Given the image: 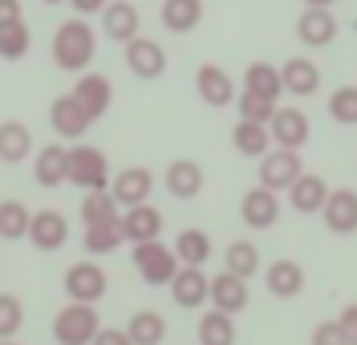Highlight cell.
I'll list each match as a JSON object with an SVG mask.
<instances>
[{
    "instance_id": "4fadbf2b",
    "label": "cell",
    "mask_w": 357,
    "mask_h": 345,
    "mask_svg": "<svg viewBox=\"0 0 357 345\" xmlns=\"http://www.w3.org/2000/svg\"><path fill=\"white\" fill-rule=\"evenodd\" d=\"M66 240H69V220L57 211V207H41V211H33L29 244H33L37 252H57V248H66Z\"/></svg>"
},
{
    "instance_id": "ab89813d",
    "label": "cell",
    "mask_w": 357,
    "mask_h": 345,
    "mask_svg": "<svg viewBox=\"0 0 357 345\" xmlns=\"http://www.w3.org/2000/svg\"><path fill=\"white\" fill-rule=\"evenodd\" d=\"M21 329H24V305L13 293H0V342L17 337Z\"/></svg>"
},
{
    "instance_id": "d4e9b609",
    "label": "cell",
    "mask_w": 357,
    "mask_h": 345,
    "mask_svg": "<svg viewBox=\"0 0 357 345\" xmlns=\"http://www.w3.org/2000/svg\"><path fill=\"white\" fill-rule=\"evenodd\" d=\"M264 284L276 300H292L305 293V268L296 260H272L264 268Z\"/></svg>"
},
{
    "instance_id": "ffe728a7",
    "label": "cell",
    "mask_w": 357,
    "mask_h": 345,
    "mask_svg": "<svg viewBox=\"0 0 357 345\" xmlns=\"http://www.w3.org/2000/svg\"><path fill=\"white\" fill-rule=\"evenodd\" d=\"M122 231L130 244H146V240H162V211L155 204H134L122 207Z\"/></svg>"
},
{
    "instance_id": "8d00e7d4",
    "label": "cell",
    "mask_w": 357,
    "mask_h": 345,
    "mask_svg": "<svg viewBox=\"0 0 357 345\" xmlns=\"http://www.w3.org/2000/svg\"><path fill=\"white\" fill-rule=\"evenodd\" d=\"M329 118L337 126H357V86H337L329 93Z\"/></svg>"
},
{
    "instance_id": "30bf717a",
    "label": "cell",
    "mask_w": 357,
    "mask_h": 345,
    "mask_svg": "<svg viewBox=\"0 0 357 345\" xmlns=\"http://www.w3.org/2000/svg\"><path fill=\"white\" fill-rule=\"evenodd\" d=\"M280 211H284V199L276 195V191H268V187H252L244 191V199H240V220H244V228L252 231H264L272 228L276 220H280Z\"/></svg>"
},
{
    "instance_id": "f35d334b",
    "label": "cell",
    "mask_w": 357,
    "mask_h": 345,
    "mask_svg": "<svg viewBox=\"0 0 357 345\" xmlns=\"http://www.w3.org/2000/svg\"><path fill=\"white\" fill-rule=\"evenodd\" d=\"M236 110H240V118L244 122H260V126H268L272 122V114H276V102H268V98H260V93H240L236 98Z\"/></svg>"
},
{
    "instance_id": "b9f144b4",
    "label": "cell",
    "mask_w": 357,
    "mask_h": 345,
    "mask_svg": "<svg viewBox=\"0 0 357 345\" xmlns=\"http://www.w3.org/2000/svg\"><path fill=\"white\" fill-rule=\"evenodd\" d=\"M337 329H341V342H345V345H357V300L341 309V317H337Z\"/></svg>"
},
{
    "instance_id": "d6986e66",
    "label": "cell",
    "mask_w": 357,
    "mask_h": 345,
    "mask_svg": "<svg viewBox=\"0 0 357 345\" xmlns=\"http://www.w3.org/2000/svg\"><path fill=\"white\" fill-rule=\"evenodd\" d=\"M248 300H252V293H248V280L236 273H215L211 276V309H220V313H244Z\"/></svg>"
},
{
    "instance_id": "cb8c5ba5",
    "label": "cell",
    "mask_w": 357,
    "mask_h": 345,
    "mask_svg": "<svg viewBox=\"0 0 357 345\" xmlns=\"http://www.w3.org/2000/svg\"><path fill=\"white\" fill-rule=\"evenodd\" d=\"M280 82H284V93H292V98H312L321 90V66L312 57H289L280 66Z\"/></svg>"
},
{
    "instance_id": "44dd1931",
    "label": "cell",
    "mask_w": 357,
    "mask_h": 345,
    "mask_svg": "<svg viewBox=\"0 0 357 345\" xmlns=\"http://www.w3.org/2000/svg\"><path fill=\"white\" fill-rule=\"evenodd\" d=\"M329 191H333V187L325 183L321 175L305 171V175L284 191V199H289V207L292 211H301V215H321V207H325V199H329Z\"/></svg>"
},
{
    "instance_id": "d6a6232c",
    "label": "cell",
    "mask_w": 357,
    "mask_h": 345,
    "mask_svg": "<svg viewBox=\"0 0 357 345\" xmlns=\"http://www.w3.org/2000/svg\"><path fill=\"white\" fill-rule=\"evenodd\" d=\"M126 240V231H122V215L118 220H106V224H89L82 231V244H86L89 256H110L118 252V244Z\"/></svg>"
},
{
    "instance_id": "e0dca14e",
    "label": "cell",
    "mask_w": 357,
    "mask_h": 345,
    "mask_svg": "<svg viewBox=\"0 0 357 345\" xmlns=\"http://www.w3.org/2000/svg\"><path fill=\"white\" fill-rule=\"evenodd\" d=\"M73 98L82 102V110H86L93 122L110 110V102H114V86H110V77H102V73H77V82H73Z\"/></svg>"
},
{
    "instance_id": "52a82bcc",
    "label": "cell",
    "mask_w": 357,
    "mask_h": 345,
    "mask_svg": "<svg viewBox=\"0 0 357 345\" xmlns=\"http://www.w3.org/2000/svg\"><path fill=\"white\" fill-rule=\"evenodd\" d=\"M61 289H66L69 300L98 305V300L106 297V273H102V264H93V260H77V264H69L66 268Z\"/></svg>"
},
{
    "instance_id": "e575fe53",
    "label": "cell",
    "mask_w": 357,
    "mask_h": 345,
    "mask_svg": "<svg viewBox=\"0 0 357 345\" xmlns=\"http://www.w3.org/2000/svg\"><path fill=\"white\" fill-rule=\"evenodd\" d=\"M33 211L21 199H0V240H29Z\"/></svg>"
},
{
    "instance_id": "1f68e13d",
    "label": "cell",
    "mask_w": 357,
    "mask_h": 345,
    "mask_svg": "<svg viewBox=\"0 0 357 345\" xmlns=\"http://www.w3.org/2000/svg\"><path fill=\"white\" fill-rule=\"evenodd\" d=\"M175 256H178V264H191V268H203L207 260H211V236L199 228H183L175 236Z\"/></svg>"
},
{
    "instance_id": "8992f818",
    "label": "cell",
    "mask_w": 357,
    "mask_h": 345,
    "mask_svg": "<svg viewBox=\"0 0 357 345\" xmlns=\"http://www.w3.org/2000/svg\"><path fill=\"white\" fill-rule=\"evenodd\" d=\"M268 135L272 146H284V151H305L312 138V122L301 106H276V114L268 122Z\"/></svg>"
},
{
    "instance_id": "4316f807",
    "label": "cell",
    "mask_w": 357,
    "mask_h": 345,
    "mask_svg": "<svg viewBox=\"0 0 357 345\" xmlns=\"http://www.w3.org/2000/svg\"><path fill=\"white\" fill-rule=\"evenodd\" d=\"M158 21L167 33H195L203 21V0H162V8H158Z\"/></svg>"
},
{
    "instance_id": "bcb514c9",
    "label": "cell",
    "mask_w": 357,
    "mask_h": 345,
    "mask_svg": "<svg viewBox=\"0 0 357 345\" xmlns=\"http://www.w3.org/2000/svg\"><path fill=\"white\" fill-rule=\"evenodd\" d=\"M337 0H305V8H333Z\"/></svg>"
},
{
    "instance_id": "ac0fdd59",
    "label": "cell",
    "mask_w": 357,
    "mask_h": 345,
    "mask_svg": "<svg viewBox=\"0 0 357 345\" xmlns=\"http://www.w3.org/2000/svg\"><path fill=\"white\" fill-rule=\"evenodd\" d=\"M337 37V17L333 8H305L301 17H296V41L309 49H325L333 45Z\"/></svg>"
},
{
    "instance_id": "7bdbcfd3",
    "label": "cell",
    "mask_w": 357,
    "mask_h": 345,
    "mask_svg": "<svg viewBox=\"0 0 357 345\" xmlns=\"http://www.w3.org/2000/svg\"><path fill=\"white\" fill-rule=\"evenodd\" d=\"M24 21V4L21 0H0V29H13Z\"/></svg>"
},
{
    "instance_id": "f1b7e54d",
    "label": "cell",
    "mask_w": 357,
    "mask_h": 345,
    "mask_svg": "<svg viewBox=\"0 0 357 345\" xmlns=\"http://www.w3.org/2000/svg\"><path fill=\"white\" fill-rule=\"evenodd\" d=\"M244 90L260 93V98H268V102H280V93H284L280 69L272 66V61H252V66L244 69Z\"/></svg>"
},
{
    "instance_id": "60d3db41",
    "label": "cell",
    "mask_w": 357,
    "mask_h": 345,
    "mask_svg": "<svg viewBox=\"0 0 357 345\" xmlns=\"http://www.w3.org/2000/svg\"><path fill=\"white\" fill-rule=\"evenodd\" d=\"M309 345H345V342H341V329H337V321H317V325H312Z\"/></svg>"
},
{
    "instance_id": "ee69618b",
    "label": "cell",
    "mask_w": 357,
    "mask_h": 345,
    "mask_svg": "<svg viewBox=\"0 0 357 345\" xmlns=\"http://www.w3.org/2000/svg\"><path fill=\"white\" fill-rule=\"evenodd\" d=\"M66 4L73 8V17H102V8L110 0H66Z\"/></svg>"
},
{
    "instance_id": "f546056e",
    "label": "cell",
    "mask_w": 357,
    "mask_h": 345,
    "mask_svg": "<svg viewBox=\"0 0 357 345\" xmlns=\"http://www.w3.org/2000/svg\"><path fill=\"white\" fill-rule=\"evenodd\" d=\"M126 333H130L134 345H162L167 342V317L158 309H138L126 321Z\"/></svg>"
},
{
    "instance_id": "5bb4252c",
    "label": "cell",
    "mask_w": 357,
    "mask_h": 345,
    "mask_svg": "<svg viewBox=\"0 0 357 345\" xmlns=\"http://www.w3.org/2000/svg\"><path fill=\"white\" fill-rule=\"evenodd\" d=\"M33 179L45 191L69 183V146L66 142H49L41 151H33Z\"/></svg>"
},
{
    "instance_id": "484cf974",
    "label": "cell",
    "mask_w": 357,
    "mask_h": 345,
    "mask_svg": "<svg viewBox=\"0 0 357 345\" xmlns=\"http://www.w3.org/2000/svg\"><path fill=\"white\" fill-rule=\"evenodd\" d=\"M24 159H33V130L24 122H17V118L0 122V162L21 167Z\"/></svg>"
},
{
    "instance_id": "d590c367",
    "label": "cell",
    "mask_w": 357,
    "mask_h": 345,
    "mask_svg": "<svg viewBox=\"0 0 357 345\" xmlns=\"http://www.w3.org/2000/svg\"><path fill=\"white\" fill-rule=\"evenodd\" d=\"M122 211H118V199H114L110 191H86V199H82V224H106V220H118Z\"/></svg>"
},
{
    "instance_id": "2e32d148",
    "label": "cell",
    "mask_w": 357,
    "mask_h": 345,
    "mask_svg": "<svg viewBox=\"0 0 357 345\" xmlns=\"http://www.w3.org/2000/svg\"><path fill=\"white\" fill-rule=\"evenodd\" d=\"M151 191H155V175L146 167H122L114 175V187H110V195L118 199V207L151 204Z\"/></svg>"
},
{
    "instance_id": "7402d4cb",
    "label": "cell",
    "mask_w": 357,
    "mask_h": 345,
    "mask_svg": "<svg viewBox=\"0 0 357 345\" xmlns=\"http://www.w3.org/2000/svg\"><path fill=\"white\" fill-rule=\"evenodd\" d=\"M138 24H142V17H138V8L130 0H110L102 8V37H110L118 45H126V41L138 37Z\"/></svg>"
},
{
    "instance_id": "ba28073f",
    "label": "cell",
    "mask_w": 357,
    "mask_h": 345,
    "mask_svg": "<svg viewBox=\"0 0 357 345\" xmlns=\"http://www.w3.org/2000/svg\"><path fill=\"white\" fill-rule=\"evenodd\" d=\"M122 61H126V69H130L134 77L155 82V77H162V73H167V49L158 45L155 37H142V33H138L134 41H126Z\"/></svg>"
},
{
    "instance_id": "9a60e30c",
    "label": "cell",
    "mask_w": 357,
    "mask_h": 345,
    "mask_svg": "<svg viewBox=\"0 0 357 345\" xmlns=\"http://www.w3.org/2000/svg\"><path fill=\"white\" fill-rule=\"evenodd\" d=\"M321 220L333 236H354L357 231V191L354 187H337L321 207Z\"/></svg>"
},
{
    "instance_id": "3957f363",
    "label": "cell",
    "mask_w": 357,
    "mask_h": 345,
    "mask_svg": "<svg viewBox=\"0 0 357 345\" xmlns=\"http://www.w3.org/2000/svg\"><path fill=\"white\" fill-rule=\"evenodd\" d=\"M69 183L77 191H110V159H106V151H98L89 142H73L69 146Z\"/></svg>"
},
{
    "instance_id": "8fae6325",
    "label": "cell",
    "mask_w": 357,
    "mask_h": 345,
    "mask_svg": "<svg viewBox=\"0 0 357 345\" xmlns=\"http://www.w3.org/2000/svg\"><path fill=\"white\" fill-rule=\"evenodd\" d=\"M195 93H199V102H207L211 110H223V106H236V82H231V73L215 61H207V66L195 69Z\"/></svg>"
},
{
    "instance_id": "6da1fadb",
    "label": "cell",
    "mask_w": 357,
    "mask_h": 345,
    "mask_svg": "<svg viewBox=\"0 0 357 345\" xmlns=\"http://www.w3.org/2000/svg\"><path fill=\"white\" fill-rule=\"evenodd\" d=\"M53 66L66 69V73H82L89 69V61L98 57V33H93V24L86 17H69V21L57 24V33H53Z\"/></svg>"
},
{
    "instance_id": "277c9868",
    "label": "cell",
    "mask_w": 357,
    "mask_h": 345,
    "mask_svg": "<svg viewBox=\"0 0 357 345\" xmlns=\"http://www.w3.org/2000/svg\"><path fill=\"white\" fill-rule=\"evenodd\" d=\"M134 268L146 284H171V276L178 273V256L171 244L162 240H146V244H134Z\"/></svg>"
},
{
    "instance_id": "7dc6e473",
    "label": "cell",
    "mask_w": 357,
    "mask_h": 345,
    "mask_svg": "<svg viewBox=\"0 0 357 345\" xmlns=\"http://www.w3.org/2000/svg\"><path fill=\"white\" fill-rule=\"evenodd\" d=\"M0 345H21V342H17V337H4V342H0Z\"/></svg>"
},
{
    "instance_id": "83f0119b",
    "label": "cell",
    "mask_w": 357,
    "mask_h": 345,
    "mask_svg": "<svg viewBox=\"0 0 357 345\" xmlns=\"http://www.w3.org/2000/svg\"><path fill=\"white\" fill-rule=\"evenodd\" d=\"M195 337H199V345H236V317L220 313V309H207V313H199Z\"/></svg>"
},
{
    "instance_id": "7c38bea8",
    "label": "cell",
    "mask_w": 357,
    "mask_h": 345,
    "mask_svg": "<svg viewBox=\"0 0 357 345\" xmlns=\"http://www.w3.org/2000/svg\"><path fill=\"white\" fill-rule=\"evenodd\" d=\"M171 300L178 309H203L211 300V276L203 268H191V264H178V273L171 276Z\"/></svg>"
},
{
    "instance_id": "f6af8a7d",
    "label": "cell",
    "mask_w": 357,
    "mask_h": 345,
    "mask_svg": "<svg viewBox=\"0 0 357 345\" xmlns=\"http://www.w3.org/2000/svg\"><path fill=\"white\" fill-rule=\"evenodd\" d=\"M93 345H134V342H130V333H126V329H106V325H102V329H98V337H93Z\"/></svg>"
},
{
    "instance_id": "c3c4849f",
    "label": "cell",
    "mask_w": 357,
    "mask_h": 345,
    "mask_svg": "<svg viewBox=\"0 0 357 345\" xmlns=\"http://www.w3.org/2000/svg\"><path fill=\"white\" fill-rule=\"evenodd\" d=\"M41 4H66V0H41Z\"/></svg>"
},
{
    "instance_id": "836d02e7",
    "label": "cell",
    "mask_w": 357,
    "mask_h": 345,
    "mask_svg": "<svg viewBox=\"0 0 357 345\" xmlns=\"http://www.w3.org/2000/svg\"><path fill=\"white\" fill-rule=\"evenodd\" d=\"M223 268L236 273V276H244V280H252V276L264 268V264H260V248H256V240H231V244L223 248Z\"/></svg>"
},
{
    "instance_id": "4dcf8cb0",
    "label": "cell",
    "mask_w": 357,
    "mask_h": 345,
    "mask_svg": "<svg viewBox=\"0 0 357 345\" xmlns=\"http://www.w3.org/2000/svg\"><path fill=\"white\" fill-rule=\"evenodd\" d=\"M231 146L244 155V159H264L268 151H272V135H268V126L260 122H236V130H231Z\"/></svg>"
},
{
    "instance_id": "74e56055",
    "label": "cell",
    "mask_w": 357,
    "mask_h": 345,
    "mask_svg": "<svg viewBox=\"0 0 357 345\" xmlns=\"http://www.w3.org/2000/svg\"><path fill=\"white\" fill-rule=\"evenodd\" d=\"M33 49V33H29V24H13V29H0V57L4 61H21L24 53Z\"/></svg>"
},
{
    "instance_id": "603a6c76",
    "label": "cell",
    "mask_w": 357,
    "mask_h": 345,
    "mask_svg": "<svg viewBox=\"0 0 357 345\" xmlns=\"http://www.w3.org/2000/svg\"><path fill=\"white\" fill-rule=\"evenodd\" d=\"M203 167L195 159H175L171 167H167V175H162V187L171 191V199H199V191H203Z\"/></svg>"
},
{
    "instance_id": "9c48e42d",
    "label": "cell",
    "mask_w": 357,
    "mask_h": 345,
    "mask_svg": "<svg viewBox=\"0 0 357 345\" xmlns=\"http://www.w3.org/2000/svg\"><path fill=\"white\" fill-rule=\"evenodd\" d=\"M49 122H53V130L61 135V142H82V138L89 135V126H93V118L82 110V102H77L73 93H61V98L49 102Z\"/></svg>"
},
{
    "instance_id": "5b68a950",
    "label": "cell",
    "mask_w": 357,
    "mask_h": 345,
    "mask_svg": "<svg viewBox=\"0 0 357 345\" xmlns=\"http://www.w3.org/2000/svg\"><path fill=\"white\" fill-rule=\"evenodd\" d=\"M260 187L268 191H276V195H284L301 175H305V159H301V151H284V146H272L264 159H260Z\"/></svg>"
},
{
    "instance_id": "7a4b0ae2",
    "label": "cell",
    "mask_w": 357,
    "mask_h": 345,
    "mask_svg": "<svg viewBox=\"0 0 357 345\" xmlns=\"http://www.w3.org/2000/svg\"><path fill=\"white\" fill-rule=\"evenodd\" d=\"M98 329H102L98 305L69 300L66 309H57V317H53V342L57 345H93Z\"/></svg>"
}]
</instances>
